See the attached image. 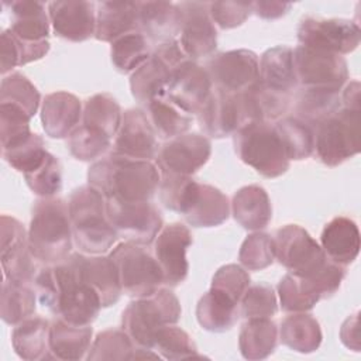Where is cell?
<instances>
[{"instance_id":"1","label":"cell","mask_w":361,"mask_h":361,"mask_svg":"<svg viewBox=\"0 0 361 361\" xmlns=\"http://www.w3.org/2000/svg\"><path fill=\"white\" fill-rule=\"evenodd\" d=\"M80 252H71L56 264L39 268L34 285L39 303L56 317L78 326H90L99 316L102 300L83 278Z\"/></svg>"},{"instance_id":"2","label":"cell","mask_w":361,"mask_h":361,"mask_svg":"<svg viewBox=\"0 0 361 361\" xmlns=\"http://www.w3.org/2000/svg\"><path fill=\"white\" fill-rule=\"evenodd\" d=\"M272 241L279 264L289 272L310 281L322 299H327L338 290L345 276V267L333 262L303 227L286 224L275 231Z\"/></svg>"},{"instance_id":"3","label":"cell","mask_w":361,"mask_h":361,"mask_svg":"<svg viewBox=\"0 0 361 361\" xmlns=\"http://www.w3.org/2000/svg\"><path fill=\"white\" fill-rule=\"evenodd\" d=\"M87 182L104 197L127 202H148L161 182L157 164L110 154L97 159L87 171Z\"/></svg>"},{"instance_id":"4","label":"cell","mask_w":361,"mask_h":361,"mask_svg":"<svg viewBox=\"0 0 361 361\" xmlns=\"http://www.w3.org/2000/svg\"><path fill=\"white\" fill-rule=\"evenodd\" d=\"M28 244L32 255L44 264L65 259L73 245L68 203L61 197H39L28 227Z\"/></svg>"},{"instance_id":"5","label":"cell","mask_w":361,"mask_h":361,"mask_svg":"<svg viewBox=\"0 0 361 361\" xmlns=\"http://www.w3.org/2000/svg\"><path fill=\"white\" fill-rule=\"evenodd\" d=\"M73 244L80 252L97 255L107 252L118 235L109 223L106 197L93 186L76 188L68 200Z\"/></svg>"},{"instance_id":"6","label":"cell","mask_w":361,"mask_h":361,"mask_svg":"<svg viewBox=\"0 0 361 361\" xmlns=\"http://www.w3.org/2000/svg\"><path fill=\"white\" fill-rule=\"evenodd\" d=\"M180 303L168 288H159L151 295L130 302L121 314V329L142 348L152 350L159 329L176 324L180 319Z\"/></svg>"},{"instance_id":"7","label":"cell","mask_w":361,"mask_h":361,"mask_svg":"<svg viewBox=\"0 0 361 361\" xmlns=\"http://www.w3.org/2000/svg\"><path fill=\"white\" fill-rule=\"evenodd\" d=\"M237 157L259 175L278 178L289 169V157L271 123H251L233 134Z\"/></svg>"},{"instance_id":"8","label":"cell","mask_w":361,"mask_h":361,"mask_svg":"<svg viewBox=\"0 0 361 361\" xmlns=\"http://www.w3.org/2000/svg\"><path fill=\"white\" fill-rule=\"evenodd\" d=\"M313 133L317 158L327 166H337L360 152L361 111L341 107Z\"/></svg>"},{"instance_id":"9","label":"cell","mask_w":361,"mask_h":361,"mask_svg":"<svg viewBox=\"0 0 361 361\" xmlns=\"http://www.w3.org/2000/svg\"><path fill=\"white\" fill-rule=\"evenodd\" d=\"M118 271L126 295L141 298L151 295L164 283V275L154 254L145 245L121 243L109 255Z\"/></svg>"},{"instance_id":"10","label":"cell","mask_w":361,"mask_h":361,"mask_svg":"<svg viewBox=\"0 0 361 361\" xmlns=\"http://www.w3.org/2000/svg\"><path fill=\"white\" fill-rule=\"evenodd\" d=\"M188 59L178 39L158 44L149 59L131 73L130 89L133 97L142 106L164 97L171 75Z\"/></svg>"},{"instance_id":"11","label":"cell","mask_w":361,"mask_h":361,"mask_svg":"<svg viewBox=\"0 0 361 361\" xmlns=\"http://www.w3.org/2000/svg\"><path fill=\"white\" fill-rule=\"evenodd\" d=\"M173 212L180 213L192 227H216L228 219L230 202L217 188L189 176L176 196Z\"/></svg>"},{"instance_id":"12","label":"cell","mask_w":361,"mask_h":361,"mask_svg":"<svg viewBox=\"0 0 361 361\" xmlns=\"http://www.w3.org/2000/svg\"><path fill=\"white\" fill-rule=\"evenodd\" d=\"M106 213L117 235L128 243L148 245L162 228V216L149 200L127 202L106 197Z\"/></svg>"},{"instance_id":"13","label":"cell","mask_w":361,"mask_h":361,"mask_svg":"<svg viewBox=\"0 0 361 361\" xmlns=\"http://www.w3.org/2000/svg\"><path fill=\"white\" fill-rule=\"evenodd\" d=\"M293 69L300 87L340 92L348 80L344 56L305 45L293 49Z\"/></svg>"},{"instance_id":"14","label":"cell","mask_w":361,"mask_h":361,"mask_svg":"<svg viewBox=\"0 0 361 361\" xmlns=\"http://www.w3.org/2000/svg\"><path fill=\"white\" fill-rule=\"evenodd\" d=\"M299 45L345 55L353 52L361 39L358 23L345 18L305 17L298 25Z\"/></svg>"},{"instance_id":"15","label":"cell","mask_w":361,"mask_h":361,"mask_svg":"<svg viewBox=\"0 0 361 361\" xmlns=\"http://www.w3.org/2000/svg\"><path fill=\"white\" fill-rule=\"evenodd\" d=\"M0 259L6 279L23 283L34 282L39 268L28 244V231L14 217L0 219Z\"/></svg>"},{"instance_id":"16","label":"cell","mask_w":361,"mask_h":361,"mask_svg":"<svg viewBox=\"0 0 361 361\" xmlns=\"http://www.w3.org/2000/svg\"><path fill=\"white\" fill-rule=\"evenodd\" d=\"M204 69L214 87L238 93L258 80L259 58L250 49H231L216 54Z\"/></svg>"},{"instance_id":"17","label":"cell","mask_w":361,"mask_h":361,"mask_svg":"<svg viewBox=\"0 0 361 361\" xmlns=\"http://www.w3.org/2000/svg\"><path fill=\"white\" fill-rule=\"evenodd\" d=\"M212 142L203 134L186 133L166 141L158 151L155 162L161 173L192 176L210 158Z\"/></svg>"},{"instance_id":"18","label":"cell","mask_w":361,"mask_h":361,"mask_svg":"<svg viewBox=\"0 0 361 361\" xmlns=\"http://www.w3.org/2000/svg\"><path fill=\"white\" fill-rule=\"evenodd\" d=\"M193 243L190 230L180 223H172L161 228L154 240L152 254L161 267L164 285H180L189 272L186 251Z\"/></svg>"},{"instance_id":"19","label":"cell","mask_w":361,"mask_h":361,"mask_svg":"<svg viewBox=\"0 0 361 361\" xmlns=\"http://www.w3.org/2000/svg\"><path fill=\"white\" fill-rule=\"evenodd\" d=\"M178 7L182 13L178 42L185 55L195 61L213 54L217 47V31L209 16L207 3L182 1Z\"/></svg>"},{"instance_id":"20","label":"cell","mask_w":361,"mask_h":361,"mask_svg":"<svg viewBox=\"0 0 361 361\" xmlns=\"http://www.w3.org/2000/svg\"><path fill=\"white\" fill-rule=\"evenodd\" d=\"M213 89L206 69L188 59L179 65L169 78L165 96L188 114H197Z\"/></svg>"},{"instance_id":"21","label":"cell","mask_w":361,"mask_h":361,"mask_svg":"<svg viewBox=\"0 0 361 361\" xmlns=\"http://www.w3.org/2000/svg\"><path fill=\"white\" fill-rule=\"evenodd\" d=\"M158 151V137L145 111L140 109L126 110L111 152L133 159L151 161L157 158Z\"/></svg>"},{"instance_id":"22","label":"cell","mask_w":361,"mask_h":361,"mask_svg":"<svg viewBox=\"0 0 361 361\" xmlns=\"http://www.w3.org/2000/svg\"><path fill=\"white\" fill-rule=\"evenodd\" d=\"M197 121L204 135L224 138L245 126L237 93H227L213 86L197 111Z\"/></svg>"},{"instance_id":"23","label":"cell","mask_w":361,"mask_h":361,"mask_svg":"<svg viewBox=\"0 0 361 361\" xmlns=\"http://www.w3.org/2000/svg\"><path fill=\"white\" fill-rule=\"evenodd\" d=\"M48 16L55 35L82 42L94 35L96 4L92 1H52L48 4Z\"/></svg>"},{"instance_id":"24","label":"cell","mask_w":361,"mask_h":361,"mask_svg":"<svg viewBox=\"0 0 361 361\" xmlns=\"http://www.w3.org/2000/svg\"><path fill=\"white\" fill-rule=\"evenodd\" d=\"M80 100L68 92H54L44 97L41 123L44 131L52 138H65L82 120Z\"/></svg>"},{"instance_id":"25","label":"cell","mask_w":361,"mask_h":361,"mask_svg":"<svg viewBox=\"0 0 361 361\" xmlns=\"http://www.w3.org/2000/svg\"><path fill=\"white\" fill-rule=\"evenodd\" d=\"M182 13L175 3L138 1L140 31L158 44L176 39L180 31Z\"/></svg>"},{"instance_id":"26","label":"cell","mask_w":361,"mask_h":361,"mask_svg":"<svg viewBox=\"0 0 361 361\" xmlns=\"http://www.w3.org/2000/svg\"><path fill=\"white\" fill-rule=\"evenodd\" d=\"M134 31H140L138 1H100L96 4V39L113 42Z\"/></svg>"},{"instance_id":"27","label":"cell","mask_w":361,"mask_h":361,"mask_svg":"<svg viewBox=\"0 0 361 361\" xmlns=\"http://www.w3.org/2000/svg\"><path fill=\"white\" fill-rule=\"evenodd\" d=\"M320 243L323 251L333 262L347 267L354 262L360 252L358 226L348 217H334L324 226Z\"/></svg>"},{"instance_id":"28","label":"cell","mask_w":361,"mask_h":361,"mask_svg":"<svg viewBox=\"0 0 361 361\" xmlns=\"http://www.w3.org/2000/svg\"><path fill=\"white\" fill-rule=\"evenodd\" d=\"M234 220L245 230L265 228L272 219V204L267 190L259 185L240 188L231 200Z\"/></svg>"},{"instance_id":"29","label":"cell","mask_w":361,"mask_h":361,"mask_svg":"<svg viewBox=\"0 0 361 361\" xmlns=\"http://www.w3.org/2000/svg\"><path fill=\"white\" fill-rule=\"evenodd\" d=\"M10 8V31L24 42H45L49 35V16L45 4L39 1H11L3 3Z\"/></svg>"},{"instance_id":"30","label":"cell","mask_w":361,"mask_h":361,"mask_svg":"<svg viewBox=\"0 0 361 361\" xmlns=\"http://www.w3.org/2000/svg\"><path fill=\"white\" fill-rule=\"evenodd\" d=\"M90 326H78L56 317L49 329L51 358L78 361L87 355L92 347Z\"/></svg>"},{"instance_id":"31","label":"cell","mask_w":361,"mask_h":361,"mask_svg":"<svg viewBox=\"0 0 361 361\" xmlns=\"http://www.w3.org/2000/svg\"><path fill=\"white\" fill-rule=\"evenodd\" d=\"M258 82L269 89L290 94L298 85L293 69V49L286 45L267 49L259 59Z\"/></svg>"},{"instance_id":"32","label":"cell","mask_w":361,"mask_h":361,"mask_svg":"<svg viewBox=\"0 0 361 361\" xmlns=\"http://www.w3.org/2000/svg\"><path fill=\"white\" fill-rule=\"evenodd\" d=\"M49 329L51 323L41 316H31L16 324L11 344L17 355L27 361L51 358Z\"/></svg>"},{"instance_id":"33","label":"cell","mask_w":361,"mask_h":361,"mask_svg":"<svg viewBox=\"0 0 361 361\" xmlns=\"http://www.w3.org/2000/svg\"><path fill=\"white\" fill-rule=\"evenodd\" d=\"M82 271L85 281L99 295L103 307L111 306L120 299L123 289L118 271L109 255H85Z\"/></svg>"},{"instance_id":"34","label":"cell","mask_w":361,"mask_h":361,"mask_svg":"<svg viewBox=\"0 0 361 361\" xmlns=\"http://www.w3.org/2000/svg\"><path fill=\"white\" fill-rule=\"evenodd\" d=\"M278 338V327L271 317L245 319L238 334L240 353L245 360H264L274 353Z\"/></svg>"},{"instance_id":"35","label":"cell","mask_w":361,"mask_h":361,"mask_svg":"<svg viewBox=\"0 0 361 361\" xmlns=\"http://www.w3.org/2000/svg\"><path fill=\"white\" fill-rule=\"evenodd\" d=\"M341 109L340 92L314 87H300L295 94L293 111L298 120L313 130L327 117Z\"/></svg>"},{"instance_id":"36","label":"cell","mask_w":361,"mask_h":361,"mask_svg":"<svg viewBox=\"0 0 361 361\" xmlns=\"http://www.w3.org/2000/svg\"><path fill=\"white\" fill-rule=\"evenodd\" d=\"M278 333L283 345L303 354L316 351L323 338L319 322L306 312L286 316L282 320Z\"/></svg>"},{"instance_id":"37","label":"cell","mask_w":361,"mask_h":361,"mask_svg":"<svg viewBox=\"0 0 361 361\" xmlns=\"http://www.w3.org/2000/svg\"><path fill=\"white\" fill-rule=\"evenodd\" d=\"M238 317V303L213 289L206 292L196 306L197 323L207 331L221 333L230 330Z\"/></svg>"},{"instance_id":"38","label":"cell","mask_w":361,"mask_h":361,"mask_svg":"<svg viewBox=\"0 0 361 361\" xmlns=\"http://www.w3.org/2000/svg\"><path fill=\"white\" fill-rule=\"evenodd\" d=\"M145 114L157 137L166 141L186 134L192 124V116L180 110L166 97H159L148 103L145 106Z\"/></svg>"},{"instance_id":"39","label":"cell","mask_w":361,"mask_h":361,"mask_svg":"<svg viewBox=\"0 0 361 361\" xmlns=\"http://www.w3.org/2000/svg\"><path fill=\"white\" fill-rule=\"evenodd\" d=\"M35 290L30 283L3 279L0 314L4 323L16 326L23 320L34 316L37 307Z\"/></svg>"},{"instance_id":"40","label":"cell","mask_w":361,"mask_h":361,"mask_svg":"<svg viewBox=\"0 0 361 361\" xmlns=\"http://www.w3.org/2000/svg\"><path fill=\"white\" fill-rule=\"evenodd\" d=\"M152 55L149 39L141 32L126 34L111 42L110 58L120 73L137 71Z\"/></svg>"},{"instance_id":"41","label":"cell","mask_w":361,"mask_h":361,"mask_svg":"<svg viewBox=\"0 0 361 361\" xmlns=\"http://www.w3.org/2000/svg\"><path fill=\"white\" fill-rule=\"evenodd\" d=\"M123 113L117 100L109 93H97L85 102L82 113V124L103 131L110 138H114Z\"/></svg>"},{"instance_id":"42","label":"cell","mask_w":361,"mask_h":361,"mask_svg":"<svg viewBox=\"0 0 361 361\" xmlns=\"http://www.w3.org/2000/svg\"><path fill=\"white\" fill-rule=\"evenodd\" d=\"M279 303L283 312H307L322 299L317 288L307 279L288 272L278 283Z\"/></svg>"},{"instance_id":"43","label":"cell","mask_w":361,"mask_h":361,"mask_svg":"<svg viewBox=\"0 0 361 361\" xmlns=\"http://www.w3.org/2000/svg\"><path fill=\"white\" fill-rule=\"evenodd\" d=\"M138 345L121 329H109L99 333L86 355L92 361L135 360Z\"/></svg>"},{"instance_id":"44","label":"cell","mask_w":361,"mask_h":361,"mask_svg":"<svg viewBox=\"0 0 361 361\" xmlns=\"http://www.w3.org/2000/svg\"><path fill=\"white\" fill-rule=\"evenodd\" d=\"M289 159L309 158L314 151L313 128L296 117H282L274 124Z\"/></svg>"},{"instance_id":"45","label":"cell","mask_w":361,"mask_h":361,"mask_svg":"<svg viewBox=\"0 0 361 361\" xmlns=\"http://www.w3.org/2000/svg\"><path fill=\"white\" fill-rule=\"evenodd\" d=\"M41 96L37 87L21 73H10L1 79L0 104H8L34 117L39 107Z\"/></svg>"},{"instance_id":"46","label":"cell","mask_w":361,"mask_h":361,"mask_svg":"<svg viewBox=\"0 0 361 361\" xmlns=\"http://www.w3.org/2000/svg\"><path fill=\"white\" fill-rule=\"evenodd\" d=\"M1 154L16 171L28 173L42 164L48 151L44 140L38 134L30 133L16 142L1 148Z\"/></svg>"},{"instance_id":"47","label":"cell","mask_w":361,"mask_h":361,"mask_svg":"<svg viewBox=\"0 0 361 361\" xmlns=\"http://www.w3.org/2000/svg\"><path fill=\"white\" fill-rule=\"evenodd\" d=\"M66 145L73 158L89 162L103 158L111 147V138L97 128L80 124L69 134Z\"/></svg>"},{"instance_id":"48","label":"cell","mask_w":361,"mask_h":361,"mask_svg":"<svg viewBox=\"0 0 361 361\" xmlns=\"http://www.w3.org/2000/svg\"><path fill=\"white\" fill-rule=\"evenodd\" d=\"M152 350L166 360L202 358L192 337L176 324H169L158 330Z\"/></svg>"},{"instance_id":"49","label":"cell","mask_w":361,"mask_h":361,"mask_svg":"<svg viewBox=\"0 0 361 361\" xmlns=\"http://www.w3.org/2000/svg\"><path fill=\"white\" fill-rule=\"evenodd\" d=\"M27 186L39 197H55L62 188V166L51 152L34 171L24 173Z\"/></svg>"},{"instance_id":"50","label":"cell","mask_w":361,"mask_h":361,"mask_svg":"<svg viewBox=\"0 0 361 361\" xmlns=\"http://www.w3.org/2000/svg\"><path fill=\"white\" fill-rule=\"evenodd\" d=\"M238 259L250 271H259L269 267L275 259L272 237L259 231L247 235L240 247Z\"/></svg>"},{"instance_id":"51","label":"cell","mask_w":361,"mask_h":361,"mask_svg":"<svg viewBox=\"0 0 361 361\" xmlns=\"http://www.w3.org/2000/svg\"><path fill=\"white\" fill-rule=\"evenodd\" d=\"M278 312V300L274 288L259 282L250 285L240 300V316L251 317H272Z\"/></svg>"},{"instance_id":"52","label":"cell","mask_w":361,"mask_h":361,"mask_svg":"<svg viewBox=\"0 0 361 361\" xmlns=\"http://www.w3.org/2000/svg\"><path fill=\"white\" fill-rule=\"evenodd\" d=\"M264 123L278 121L288 111L290 104V94L269 89L258 80L248 87Z\"/></svg>"},{"instance_id":"53","label":"cell","mask_w":361,"mask_h":361,"mask_svg":"<svg viewBox=\"0 0 361 361\" xmlns=\"http://www.w3.org/2000/svg\"><path fill=\"white\" fill-rule=\"evenodd\" d=\"M250 275L243 267L237 264H227L216 271L212 278L210 289L226 295L240 305L244 292L250 286Z\"/></svg>"},{"instance_id":"54","label":"cell","mask_w":361,"mask_h":361,"mask_svg":"<svg viewBox=\"0 0 361 361\" xmlns=\"http://www.w3.org/2000/svg\"><path fill=\"white\" fill-rule=\"evenodd\" d=\"M212 21L221 30H230L241 25L252 13L251 3L213 1L207 3Z\"/></svg>"},{"instance_id":"55","label":"cell","mask_w":361,"mask_h":361,"mask_svg":"<svg viewBox=\"0 0 361 361\" xmlns=\"http://www.w3.org/2000/svg\"><path fill=\"white\" fill-rule=\"evenodd\" d=\"M0 56H1V75H6L13 68L18 66V56L16 44L10 30H3L0 35Z\"/></svg>"},{"instance_id":"56","label":"cell","mask_w":361,"mask_h":361,"mask_svg":"<svg viewBox=\"0 0 361 361\" xmlns=\"http://www.w3.org/2000/svg\"><path fill=\"white\" fill-rule=\"evenodd\" d=\"M358 314L360 313L355 312L354 314L348 316L340 329L341 343L353 351H360V317H358Z\"/></svg>"},{"instance_id":"57","label":"cell","mask_w":361,"mask_h":361,"mask_svg":"<svg viewBox=\"0 0 361 361\" xmlns=\"http://www.w3.org/2000/svg\"><path fill=\"white\" fill-rule=\"evenodd\" d=\"M292 7L290 3L282 1H254L251 3L252 13L264 20H276L285 16L289 8Z\"/></svg>"},{"instance_id":"58","label":"cell","mask_w":361,"mask_h":361,"mask_svg":"<svg viewBox=\"0 0 361 361\" xmlns=\"http://www.w3.org/2000/svg\"><path fill=\"white\" fill-rule=\"evenodd\" d=\"M360 82L358 80H351L350 83H347L343 89V93L340 94L341 99V104L344 109L348 110H358L361 111V106H360Z\"/></svg>"}]
</instances>
